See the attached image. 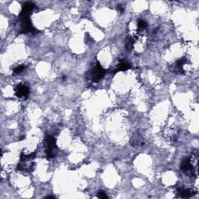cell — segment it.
I'll use <instances>...</instances> for the list:
<instances>
[{
  "mask_svg": "<svg viewBox=\"0 0 199 199\" xmlns=\"http://www.w3.org/2000/svg\"><path fill=\"white\" fill-rule=\"evenodd\" d=\"M178 193L182 198H190V197L193 196L195 195V192L190 189H183V188H178Z\"/></svg>",
  "mask_w": 199,
  "mask_h": 199,
  "instance_id": "4",
  "label": "cell"
},
{
  "mask_svg": "<svg viewBox=\"0 0 199 199\" xmlns=\"http://www.w3.org/2000/svg\"><path fill=\"white\" fill-rule=\"evenodd\" d=\"M104 73V69L102 68L100 64L97 63L95 68L93 69V72H92V79L94 82H98L103 77Z\"/></svg>",
  "mask_w": 199,
  "mask_h": 199,
  "instance_id": "2",
  "label": "cell"
},
{
  "mask_svg": "<svg viewBox=\"0 0 199 199\" xmlns=\"http://www.w3.org/2000/svg\"><path fill=\"white\" fill-rule=\"evenodd\" d=\"M138 26H139V28L140 30H144L147 26L146 22L143 20H139V22H138Z\"/></svg>",
  "mask_w": 199,
  "mask_h": 199,
  "instance_id": "8",
  "label": "cell"
},
{
  "mask_svg": "<svg viewBox=\"0 0 199 199\" xmlns=\"http://www.w3.org/2000/svg\"><path fill=\"white\" fill-rule=\"evenodd\" d=\"M98 197H99L100 198H107L106 193H104L103 192H99V193H98Z\"/></svg>",
  "mask_w": 199,
  "mask_h": 199,
  "instance_id": "10",
  "label": "cell"
},
{
  "mask_svg": "<svg viewBox=\"0 0 199 199\" xmlns=\"http://www.w3.org/2000/svg\"><path fill=\"white\" fill-rule=\"evenodd\" d=\"M25 67L23 66V65H19V66H17V68L14 69V73L15 74H18V73H20L21 72H23V70H24Z\"/></svg>",
  "mask_w": 199,
  "mask_h": 199,
  "instance_id": "9",
  "label": "cell"
},
{
  "mask_svg": "<svg viewBox=\"0 0 199 199\" xmlns=\"http://www.w3.org/2000/svg\"><path fill=\"white\" fill-rule=\"evenodd\" d=\"M29 93L27 87L23 84H20L16 88V96L19 98H26Z\"/></svg>",
  "mask_w": 199,
  "mask_h": 199,
  "instance_id": "3",
  "label": "cell"
},
{
  "mask_svg": "<svg viewBox=\"0 0 199 199\" xmlns=\"http://www.w3.org/2000/svg\"><path fill=\"white\" fill-rule=\"evenodd\" d=\"M181 170L184 172H187L190 171V170H193V167H192V160L190 159H184V161L181 163Z\"/></svg>",
  "mask_w": 199,
  "mask_h": 199,
  "instance_id": "5",
  "label": "cell"
},
{
  "mask_svg": "<svg viewBox=\"0 0 199 199\" xmlns=\"http://www.w3.org/2000/svg\"><path fill=\"white\" fill-rule=\"evenodd\" d=\"M129 68H130L129 64H128L127 62H125V61L122 60L121 61L120 63H119L118 66H117V69H116V72L125 71V70H128Z\"/></svg>",
  "mask_w": 199,
  "mask_h": 199,
  "instance_id": "7",
  "label": "cell"
},
{
  "mask_svg": "<svg viewBox=\"0 0 199 199\" xmlns=\"http://www.w3.org/2000/svg\"><path fill=\"white\" fill-rule=\"evenodd\" d=\"M45 145H46V150L45 153L48 159H51L54 156V149L56 148L55 139L49 135H46L45 137Z\"/></svg>",
  "mask_w": 199,
  "mask_h": 199,
  "instance_id": "1",
  "label": "cell"
},
{
  "mask_svg": "<svg viewBox=\"0 0 199 199\" xmlns=\"http://www.w3.org/2000/svg\"><path fill=\"white\" fill-rule=\"evenodd\" d=\"M34 4L33 2H26L23 4V8H22V11L21 12L22 13H24V14H28L30 15L31 11L34 9Z\"/></svg>",
  "mask_w": 199,
  "mask_h": 199,
  "instance_id": "6",
  "label": "cell"
}]
</instances>
